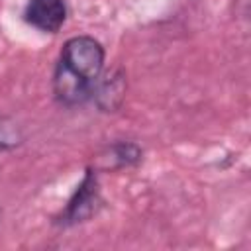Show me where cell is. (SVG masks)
<instances>
[{
	"mask_svg": "<svg viewBox=\"0 0 251 251\" xmlns=\"http://www.w3.org/2000/svg\"><path fill=\"white\" fill-rule=\"evenodd\" d=\"M104 63L106 51L96 37L86 33L69 37L63 43L51 78L55 102L65 108L86 104L104 73Z\"/></svg>",
	"mask_w": 251,
	"mask_h": 251,
	"instance_id": "1",
	"label": "cell"
},
{
	"mask_svg": "<svg viewBox=\"0 0 251 251\" xmlns=\"http://www.w3.org/2000/svg\"><path fill=\"white\" fill-rule=\"evenodd\" d=\"M102 192L98 182V173L94 167H86L82 180L76 184L75 192L67 200L65 208L53 218V224L59 227H75L92 220L102 208Z\"/></svg>",
	"mask_w": 251,
	"mask_h": 251,
	"instance_id": "2",
	"label": "cell"
},
{
	"mask_svg": "<svg viewBox=\"0 0 251 251\" xmlns=\"http://www.w3.org/2000/svg\"><path fill=\"white\" fill-rule=\"evenodd\" d=\"M22 18L41 33H57L67 24L69 6L67 0H27Z\"/></svg>",
	"mask_w": 251,
	"mask_h": 251,
	"instance_id": "3",
	"label": "cell"
},
{
	"mask_svg": "<svg viewBox=\"0 0 251 251\" xmlns=\"http://www.w3.org/2000/svg\"><path fill=\"white\" fill-rule=\"evenodd\" d=\"M126 90H127V78H126V71L124 69H112L102 73V76L98 78L94 92H92V102L96 104V108L104 114H112L118 112L126 100Z\"/></svg>",
	"mask_w": 251,
	"mask_h": 251,
	"instance_id": "4",
	"label": "cell"
},
{
	"mask_svg": "<svg viewBox=\"0 0 251 251\" xmlns=\"http://www.w3.org/2000/svg\"><path fill=\"white\" fill-rule=\"evenodd\" d=\"M108 157L112 169H129L143 161V149L135 141H114L108 147Z\"/></svg>",
	"mask_w": 251,
	"mask_h": 251,
	"instance_id": "5",
	"label": "cell"
},
{
	"mask_svg": "<svg viewBox=\"0 0 251 251\" xmlns=\"http://www.w3.org/2000/svg\"><path fill=\"white\" fill-rule=\"evenodd\" d=\"M24 139L25 135L22 126L10 116H0V153L14 151L24 143Z\"/></svg>",
	"mask_w": 251,
	"mask_h": 251,
	"instance_id": "6",
	"label": "cell"
}]
</instances>
